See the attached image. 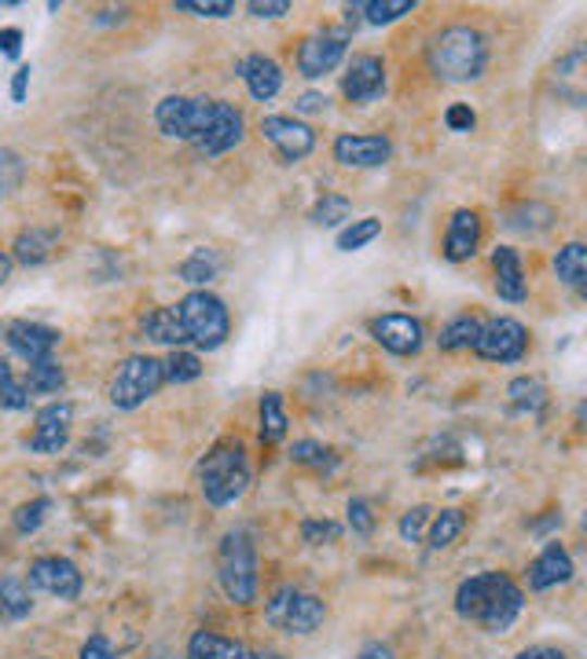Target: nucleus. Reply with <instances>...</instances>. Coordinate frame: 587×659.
<instances>
[{"instance_id":"obj_1","label":"nucleus","mask_w":587,"mask_h":659,"mask_svg":"<svg viewBox=\"0 0 587 659\" xmlns=\"http://www.w3.org/2000/svg\"><path fill=\"white\" fill-rule=\"evenodd\" d=\"M154 122L170 140L191 143L205 159L228 154L242 143V114L224 100H188V96H165L154 106Z\"/></svg>"},{"instance_id":"obj_2","label":"nucleus","mask_w":587,"mask_h":659,"mask_svg":"<svg viewBox=\"0 0 587 659\" xmlns=\"http://www.w3.org/2000/svg\"><path fill=\"white\" fill-rule=\"evenodd\" d=\"M525 594L511 575L503 572H482L470 575L455 590V612L477 623L488 634H503L514 626V619L522 616Z\"/></svg>"},{"instance_id":"obj_3","label":"nucleus","mask_w":587,"mask_h":659,"mask_svg":"<svg viewBox=\"0 0 587 659\" xmlns=\"http://www.w3.org/2000/svg\"><path fill=\"white\" fill-rule=\"evenodd\" d=\"M426 63L440 81L466 85V81H477V77L485 74L488 45L474 26H448V29H440L434 41H429Z\"/></svg>"},{"instance_id":"obj_4","label":"nucleus","mask_w":587,"mask_h":659,"mask_svg":"<svg viewBox=\"0 0 587 659\" xmlns=\"http://www.w3.org/2000/svg\"><path fill=\"white\" fill-rule=\"evenodd\" d=\"M202 495L210 506H232L235 498H242V491L250 487V466L242 444H221L202 458L199 466Z\"/></svg>"},{"instance_id":"obj_5","label":"nucleus","mask_w":587,"mask_h":659,"mask_svg":"<svg viewBox=\"0 0 587 659\" xmlns=\"http://www.w3.org/2000/svg\"><path fill=\"white\" fill-rule=\"evenodd\" d=\"M221 586L232 605H253L258 601V554L247 531H228L221 543Z\"/></svg>"},{"instance_id":"obj_6","label":"nucleus","mask_w":587,"mask_h":659,"mask_svg":"<svg viewBox=\"0 0 587 659\" xmlns=\"http://www.w3.org/2000/svg\"><path fill=\"white\" fill-rule=\"evenodd\" d=\"M176 312H180V322H184L188 341H195L205 352L221 348L224 338H228V330H232L228 308H224V301L217 297V293L195 290L180 304H176Z\"/></svg>"},{"instance_id":"obj_7","label":"nucleus","mask_w":587,"mask_h":659,"mask_svg":"<svg viewBox=\"0 0 587 659\" xmlns=\"http://www.w3.org/2000/svg\"><path fill=\"white\" fill-rule=\"evenodd\" d=\"M165 385V370L162 359L154 356H129L117 367L111 381V403L117 410H136L140 403H147Z\"/></svg>"},{"instance_id":"obj_8","label":"nucleus","mask_w":587,"mask_h":659,"mask_svg":"<svg viewBox=\"0 0 587 659\" xmlns=\"http://www.w3.org/2000/svg\"><path fill=\"white\" fill-rule=\"evenodd\" d=\"M264 616H268L272 626H279V631H287V634H312V631H320L323 619H327V605H323L320 597L301 594V590H294V586H279L276 594L268 597Z\"/></svg>"},{"instance_id":"obj_9","label":"nucleus","mask_w":587,"mask_h":659,"mask_svg":"<svg viewBox=\"0 0 587 659\" xmlns=\"http://www.w3.org/2000/svg\"><path fill=\"white\" fill-rule=\"evenodd\" d=\"M528 348V330L517 319H492L482 322V333L474 341V352L488 363H517Z\"/></svg>"},{"instance_id":"obj_10","label":"nucleus","mask_w":587,"mask_h":659,"mask_svg":"<svg viewBox=\"0 0 587 659\" xmlns=\"http://www.w3.org/2000/svg\"><path fill=\"white\" fill-rule=\"evenodd\" d=\"M346 45H349V29L338 26V29H320L301 41L298 48V71L305 77H323L330 74L335 66L346 59Z\"/></svg>"},{"instance_id":"obj_11","label":"nucleus","mask_w":587,"mask_h":659,"mask_svg":"<svg viewBox=\"0 0 587 659\" xmlns=\"http://www.w3.org/2000/svg\"><path fill=\"white\" fill-rule=\"evenodd\" d=\"M29 586L59 597V601H77V594H82V572H77V565L66 557H37L34 565H29Z\"/></svg>"},{"instance_id":"obj_12","label":"nucleus","mask_w":587,"mask_h":659,"mask_svg":"<svg viewBox=\"0 0 587 659\" xmlns=\"http://www.w3.org/2000/svg\"><path fill=\"white\" fill-rule=\"evenodd\" d=\"M71 426H74V403H66V400L48 403V407L37 410V418H34L29 451H37V455H55V451H63L66 440H71Z\"/></svg>"},{"instance_id":"obj_13","label":"nucleus","mask_w":587,"mask_h":659,"mask_svg":"<svg viewBox=\"0 0 587 659\" xmlns=\"http://www.w3.org/2000/svg\"><path fill=\"white\" fill-rule=\"evenodd\" d=\"M261 132H264V140H268V143H276V151L283 154V162L309 159L312 147H316V132H312L305 122H298V117L268 114L261 122Z\"/></svg>"},{"instance_id":"obj_14","label":"nucleus","mask_w":587,"mask_h":659,"mask_svg":"<svg viewBox=\"0 0 587 659\" xmlns=\"http://www.w3.org/2000/svg\"><path fill=\"white\" fill-rule=\"evenodd\" d=\"M371 333H375V341L386 352H394V356H415L426 338L423 322L415 316H404V312H389V316L371 319Z\"/></svg>"},{"instance_id":"obj_15","label":"nucleus","mask_w":587,"mask_h":659,"mask_svg":"<svg viewBox=\"0 0 587 659\" xmlns=\"http://www.w3.org/2000/svg\"><path fill=\"white\" fill-rule=\"evenodd\" d=\"M4 341H8V348H12L18 359L41 363V359H52V352L59 348V330L45 327V322L15 319V322H8V327H4Z\"/></svg>"},{"instance_id":"obj_16","label":"nucleus","mask_w":587,"mask_h":659,"mask_svg":"<svg viewBox=\"0 0 587 659\" xmlns=\"http://www.w3.org/2000/svg\"><path fill=\"white\" fill-rule=\"evenodd\" d=\"M341 92L349 103H375L386 92V63L378 55H352Z\"/></svg>"},{"instance_id":"obj_17","label":"nucleus","mask_w":587,"mask_h":659,"mask_svg":"<svg viewBox=\"0 0 587 659\" xmlns=\"http://www.w3.org/2000/svg\"><path fill=\"white\" fill-rule=\"evenodd\" d=\"M394 143L386 136H338L335 140V162L346 169H378L389 162Z\"/></svg>"},{"instance_id":"obj_18","label":"nucleus","mask_w":587,"mask_h":659,"mask_svg":"<svg viewBox=\"0 0 587 659\" xmlns=\"http://www.w3.org/2000/svg\"><path fill=\"white\" fill-rule=\"evenodd\" d=\"M492 275H496V293L511 304H522L528 297V282L522 268V253L514 245H496L492 253Z\"/></svg>"},{"instance_id":"obj_19","label":"nucleus","mask_w":587,"mask_h":659,"mask_svg":"<svg viewBox=\"0 0 587 659\" xmlns=\"http://www.w3.org/2000/svg\"><path fill=\"white\" fill-rule=\"evenodd\" d=\"M570 575H573V557L565 554V546H558V543H547V549L533 560V565H528V572H525L528 590H551L558 583H570Z\"/></svg>"},{"instance_id":"obj_20","label":"nucleus","mask_w":587,"mask_h":659,"mask_svg":"<svg viewBox=\"0 0 587 659\" xmlns=\"http://www.w3.org/2000/svg\"><path fill=\"white\" fill-rule=\"evenodd\" d=\"M477 242H482V220H477V213L455 210L452 224H448V235H445V257L452 264L470 261L477 253Z\"/></svg>"},{"instance_id":"obj_21","label":"nucleus","mask_w":587,"mask_h":659,"mask_svg":"<svg viewBox=\"0 0 587 659\" xmlns=\"http://www.w3.org/2000/svg\"><path fill=\"white\" fill-rule=\"evenodd\" d=\"M235 74L247 81L250 96H253V100H261V103L272 100V96H276L279 88H283L279 63H276V59H268V55H247L239 66H235Z\"/></svg>"},{"instance_id":"obj_22","label":"nucleus","mask_w":587,"mask_h":659,"mask_svg":"<svg viewBox=\"0 0 587 659\" xmlns=\"http://www.w3.org/2000/svg\"><path fill=\"white\" fill-rule=\"evenodd\" d=\"M184 659H247V648L235 642V637H224L217 631H199L191 634L188 656Z\"/></svg>"},{"instance_id":"obj_23","label":"nucleus","mask_w":587,"mask_h":659,"mask_svg":"<svg viewBox=\"0 0 587 659\" xmlns=\"http://www.w3.org/2000/svg\"><path fill=\"white\" fill-rule=\"evenodd\" d=\"M143 333L151 341L159 344H173V348H180L184 341H188V333H184V322H180V312L176 308H154L143 316Z\"/></svg>"},{"instance_id":"obj_24","label":"nucleus","mask_w":587,"mask_h":659,"mask_svg":"<svg viewBox=\"0 0 587 659\" xmlns=\"http://www.w3.org/2000/svg\"><path fill=\"white\" fill-rule=\"evenodd\" d=\"M23 385H26V392H29V400H34V396H52V392H59V389L66 385V373H63V367H59L55 359L29 363Z\"/></svg>"},{"instance_id":"obj_25","label":"nucleus","mask_w":587,"mask_h":659,"mask_svg":"<svg viewBox=\"0 0 587 659\" xmlns=\"http://www.w3.org/2000/svg\"><path fill=\"white\" fill-rule=\"evenodd\" d=\"M554 275L573 290L584 287V279H587V250H584V242H570V245H562V250H558Z\"/></svg>"},{"instance_id":"obj_26","label":"nucleus","mask_w":587,"mask_h":659,"mask_svg":"<svg viewBox=\"0 0 587 659\" xmlns=\"http://www.w3.org/2000/svg\"><path fill=\"white\" fill-rule=\"evenodd\" d=\"M34 601H29V590L23 579L15 575H4L0 579V619H8V623H15V619H26Z\"/></svg>"},{"instance_id":"obj_27","label":"nucleus","mask_w":587,"mask_h":659,"mask_svg":"<svg viewBox=\"0 0 587 659\" xmlns=\"http://www.w3.org/2000/svg\"><path fill=\"white\" fill-rule=\"evenodd\" d=\"M55 245V231H45V228H29L15 239V261L18 264H41L48 261V253H52Z\"/></svg>"},{"instance_id":"obj_28","label":"nucleus","mask_w":587,"mask_h":659,"mask_svg":"<svg viewBox=\"0 0 587 659\" xmlns=\"http://www.w3.org/2000/svg\"><path fill=\"white\" fill-rule=\"evenodd\" d=\"M287 436V410H283L279 392H264L261 396V440L264 444H276Z\"/></svg>"},{"instance_id":"obj_29","label":"nucleus","mask_w":587,"mask_h":659,"mask_svg":"<svg viewBox=\"0 0 587 659\" xmlns=\"http://www.w3.org/2000/svg\"><path fill=\"white\" fill-rule=\"evenodd\" d=\"M507 396H511L514 410H522V415H540L544 403H547V389L540 378H514L511 389H507Z\"/></svg>"},{"instance_id":"obj_30","label":"nucleus","mask_w":587,"mask_h":659,"mask_svg":"<svg viewBox=\"0 0 587 659\" xmlns=\"http://www.w3.org/2000/svg\"><path fill=\"white\" fill-rule=\"evenodd\" d=\"M477 333H482V319H474V316H459V319L448 322L445 330H440L437 344H440V348H445V352H463V348H474Z\"/></svg>"},{"instance_id":"obj_31","label":"nucleus","mask_w":587,"mask_h":659,"mask_svg":"<svg viewBox=\"0 0 587 659\" xmlns=\"http://www.w3.org/2000/svg\"><path fill=\"white\" fill-rule=\"evenodd\" d=\"M221 271V257L213 250H195L188 261L180 264V279L191 282V287H205V282H213Z\"/></svg>"},{"instance_id":"obj_32","label":"nucleus","mask_w":587,"mask_h":659,"mask_svg":"<svg viewBox=\"0 0 587 659\" xmlns=\"http://www.w3.org/2000/svg\"><path fill=\"white\" fill-rule=\"evenodd\" d=\"M411 12H415V0H367V4H360V15H364L371 26L397 23L400 15H411Z\"/></svg>"},{"instance_id":"obj_33","label":"nucleus","mask_w":587,"mask_h":659,"mask_svg":"<svg viewBox=\"0 0 587 659\" xmlns=\"http://www.w3.org/2000/svg\"><path fill=\"white\" fill-rule=\"evenodd\" d=\"M378 235H382V220H375V216L352 220L349 228L338 235V250H341V253H357V250H364L367 242H375Z\"/></svg>"},{"instance_id":"obj_34","label":"nucleus","mask_w":587,"mask_h":659,"mask_svg":"<svg viewBox=\"0 0 587 659\" xmlns=\"http://www.w3.org/2000/svg\"><path fill=\"white\" fill-rule=\"evenodd\" d=\"M349 213H352V202L346 194H323V199L312 205L309 220L320 224V228H335V224L349 220Z\"/></svg>"},{"instance_id":"obj_35","label":"nucleus","mask_w":587,"mask_h":659,"mask_svg":"<svg viewBox=\"0 0 587 659\" xmlns=\"http://www.w3.org/2000/svg\"><path fill=\"white\" fill-rule=\"evenodd\" d=\"M463 531V514L459 509H440V514L429 520V546L434 549H445L455 543V535Z\"/></svg>"},{"instance_id":"obj_36","label":"nucleus","mask_w":587,"mask_h":659,"mask_svg":"<svg viewBox=\"0 0 587 659\" xmlns=\"http://www.w3.org/2000/svg\"><path fill=\"white\" fill-rule=\"evenodd\" d=\"M162 370H165V381H173V385H184V381H195L202 373V359L195 356V352L176 348L170 359H162Z\"/></svg>"},{"instance_id":"obj_37","label":"nucleus","mask_w":587,"mask_h":659,"mask_svg":"<svg viewBox=\"0 0 587 659\" xmlns=\"http://www.w3.org/2000/svg\"><path fill=\"white\" fill-rule=\"evenodd\" d=\"M23 176H26V162L18 159L15 151H0V199L15 194L18 183H23Z\"/></svg>"},{"instance_id":"obj_38","label":"nucleus","mask_w":587,"mask_h":659,"mask_svg":"<svg viewBox=\"0 0 587 659\" xmlns=\"http://www.w3.org/2000/svg\"><path fill=\"white\" fill-rule=\"evenodd\" d=\"M48 509H52V498H34V502H26V506H18L15 509V531H18V535H29V531L41 528Z\"/></svg>"},{"instance_id":"obj_39","label":"nucleus","mask_w":587,"mask_h":659,"mask_svg":"<svg viewBox=\"0 0 587 659\" xmlns=\"http://www.w3.org/2000/svg\"><path fill=\"white\" fill-rule=\"evenodd\" d=\"M290 458L301 461V466H312V469L335 466V455H330L323 444H316V440H298V444L290 447Z\"/></svg>"},{"instance_id":"obj_40","label":"nucleus","mask_w":587,"mask_h":659,"mask_svg":"<svg viewBox=\"0 0 587 659\" xmlns=\"http://www.w3.org/2000/svg\"><path fill=\"white\" fill-rule=\"evenodd\" d=\"M176 12H191L199 18H224L235 12L232 0H176Z\"/></svg>"},{"instance_id":"obj_41","label":"nucleus","mask_w":587,"mask_h":659,"mask_svg":"<svg viewBox=\"0 0 587 659\" xmlns=\"http://www.w3.org/2000/svg\"><path fill=\"white\" fill-rule=\"evenodd\" d=\"M429 517H434V509L429 506L408 509V514L400 517V538H404V543H419V538H423V528L429 524Z\"/></svg>"},{"instance_id":"obj_42","label":"nucleus","mask_w":587,"mask_h":659,"mask_svg":"<svg viewBox=\"0 0 587 659\" xmlns=\"http://www.w3.org/2000/svg\"><path fill=\"white\" fill-rule=\"evenodd\" d=\"M338 535H341V524H335V520H305V524H301V538L312 546L338 543Z\"/></svg>"},{"instance_id":"obj_43","label":"nucleus","mask_w":587,"mask_h":659,"mask_svg":"<svg viewBox=\"0 0 587 659\" xmlns=\"http://www.w3.org/2000/svg\"><path fill=\"white\" fill-rule=\"evenodd\" d=\"M349 528L357 531V535H371V531H375V514H371V506L364 498L349 502Z\"/></svg>"},{"instance_id":"obj_44","label":"nucleus","mask_w":587,"mask_h":659,"mask_svg":"<svg viewBox=\"0 0 587 659\" xmlns=\"http://www.w3.org/2000/svg\"><path fill=\"white\" fill-rule=\"evenodd\" d=\"M445 125L452 132H470L477 125V114L470 111L466 103H452V106H448V114H445Z\"/></svg>"},{"instance_id":"obj_45","label":"nucleus","mask_w":587,"mask_h":659,"mask_svg":"<svg viewBox=\"0 0 587 659\" xmlns=\"http://www.w3.org/2000/svg\"><path fill=\"white\" fill-rule=\"evenodd\" d=\"M247 12L258 18H279L290 12V0H250Z\"/></svg>"},{"instance_id":"obj_46","label":"nucleus","mask_w":587,"mask_h":659,"mask_svg":"<svg viewBox=\"0 0 587 659\" xmlns=\"http://www.w3.org/2000/svg\"><path fill=\"white\" fill-rule=\"evenodd\" d=\"M82 659H114V648H111V642H107L103 634H92L82 645Z\"/></svg>"},{"instance_id":"obj_47","label":"nucleus","mask_w":587,"mask_h":659,"mask_svg":"<svg viewBox=\"0 0 587 659\" xmlns=\"http://www.w3.org/2000/svg\"><path fill=\"white\" fill-rule=\"evenodd\" d=\"M18 52H23V29H15V26L0 29V55L15 59Z\"/></svg>"},{"instance_id":"obj_48","label":"nucleus","mask_w":587,"mask_h":659,"mask_svg":"<svg viewBox=\"0 0 587 659\" xmlns=\"http://www.w3.org/2000/svg\"><path fill=\"white\" fill-rule=\"evenodd\" d=\"M26 88H29V66H18L15 77H12V100L15 103H26Z\"/></svg>"},{"instance_id":"obj_49","label":"nucleus","mask_w":587,"mask_h":659,"mask_svg":"<svg viewBox=\"0 0 587 659\" xmlns=\"http://www.w3.org/2000/svg\"><path fill=\"white\" fill-rule=\"evenodd\" d=\"M294 106H298L301 114H316V111H323V106H327V96H320V92H305V96H301V100L294 103Z\"/></svg>"},{"instance_id":"obj_50","label":"nucleus","mask_w":587,"mask_h":659,"mask_svg":"<svg viewBox=\"0 0 587 659\" xmlns=\"http://www.w3.org/2000/svg\"><path fill=\"white\" fill-rule=\"evenodd\" d=\"M357 659H394V648L382 645V642H371V645L360 648V656H357Z\"/></svg>"},{"instance_id":"obj_51","label":"nucleus","mask_w":587,"mask_h":659,"mask_svg":"<svg viewBox=\"0 0 587 659\" xmlns=\"http://www.w3.org/2000/svg\"><path fill=\"white\" fill-rule=\"evenodd\" d=\"M517 659H565L562 652H558V648H547V645H536V648H525L522 656Z\"/></svg>"},{"instance_id":"obj_52","label":"nucleus","mask_w":587,"mask_h":659,"mask_svg":"<svg viewBox=\"0 0 587 659\" xmlns=\"http://www.w3.org/2000/svg\"><path fill=\"white\" fill-rule=\"evenodd\" d=\"M558 524H562V517L551 514L547 520H540V524H533V531H551V528H558Z\"/></svg>"},{"instance_id":"obj_53","label":"nucleus","mask_w":587,"mask_h":659,"mask_svg":"<svg viewBox=\"0 0 587 659\" xmlns=\"http://www.w3.org/2000/svg\"><path fill=\"white\" fill-rule=\"evenodd\" d=\"M122 18H125V12H100L96 23H122Z\"/></svg>"},{"instance_id":"obj_54","label":"nucleus","mask_w":587,"mask_h":659,"mask_svg":"<svg viewBox=\"0 0 587 659\" xmlns=\"http://www.w3.org/2000/svg\"><path fill=\"white\" fill-rule=\"evenodd\" d=\"M8 271H12V261L0 257V287H4V282H8Z\"/></svg>"},{"instance_id":"obj_55","label":"nucleus","mask_w":587,"mask_h":659,"mask_svg":"<svg viewBox=\"0 0 587 659\" xmlns=\"http://www.w3.org/2000/svg\"><path fill=\"white\" fill-rule=\"evenodd\" d=\"M151 659H176V656H173V652H165V648H159V652H154Z\"/></svg>"},{"instance_id":"obj_56","label":"nucleus","mask_w":587,"mask_h":659,"mask_svg":"<svg viewBox=\"0 0 587 659\" xmlns=\"http://www.w3.org/2000/svg\"><path fill=\"white\" fill-rule=\"evenodd\" d=\"M8 370V359H0V373H4Z\"/></svg>"}]
</instances>
